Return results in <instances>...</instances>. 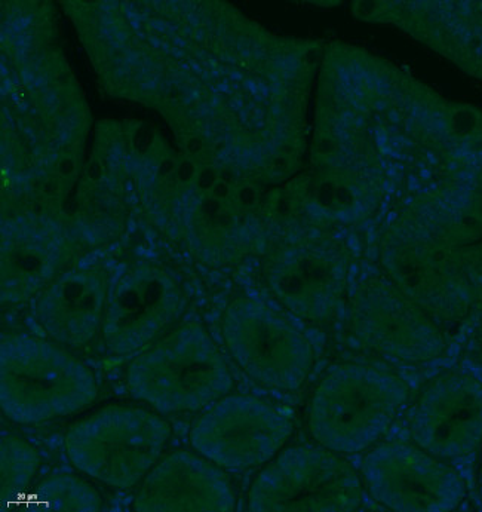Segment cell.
<instances>
[{"mask_svg": "<svg viewBox=\"0 0 482 512\" xmlns=\"http://www.w3.org/2000/svg\"><path fill=\"white\" fill-rule=\"evenodd\" d=\"M407 400L408 388L398 377L346 364L325 376L313 392L310 432L333 452H361L391 428Z\"/></svg>", "mask_w": 482, "mask_h": 512, "instance_id": "cell-1", "label": "cell"}, {"mask_svg": "<svg viewBox=\"0 0 482 512\" xmlns=\"http://www.w3.org/2000/svg\"><path fill=\"white\" fill-rule=\"evenodd\" d=\"M95 398L91 370L63 349L29 337L2 343L0 403L6 418L17 423L64 418Z\"/></svg>", "mask_w": 482, "mask_h": 512, "instance_id": "cell-2", "label": "cell"}, {"mask_svg": "<svg viewBox=\"0 0 482 512\" xmlns=\"http://www.w3.org/2000/svg\"><path fill=\"white\" fill-rule=\"evenodd\" d=\"M132 397L159 412H193L226 397L233 382L213 340L184 327L135 358L128 369Z\"/></svg>", "mask_w": 482, "mask_h": 512, "instance_id": "cell-3", "label": "cell"}, {"mask_svg": "<svg viewBox=\"0 0 482 512\" xmlns=\"http://www.w3.org/2000/svg\"><path fill=\"white\" fill-rule=\"evenodd\" d=\"M171 429L164 419L134 406H107L72 426L70 462L107 486L131 489L158 464Z\"/></svg>", "mask_w": 482, "mask_h": 512, "instance_id": "cell-4", "label": "cell"}, {"mask_svg": "<svg viewBox=\"0 0 482 512\" xmlns=\"http://www.w3.org/2000/svg\"><path fill=\"white\" fill-rule=\"evenodd\" d=\"M364 489L358 474L327 447H293L267 462L248 493L257 512L355 511Z\"/></svg>", "mask_w": 482, "mask_h": 512, "instance_id": "cell-5", "label": "cell"}, {"mask_svg": "<svg viewBox=\"0 0 482 512\" xmlns=\"http://www.w3.org/2000/svg\"><path fill=\"white\" fill-rule=\"evenodd\" d=\"M293 434V423L259 398L226 395L190 431L199 455L224 469H250L272 461Z\"/></svg>", "mask_w": 482, "mask_h": 512, "instance_id": "cell-6", "label": "cell"}, {"mask_svg": "<svg viewBox=\"0 0 482 512\" xmlns=\"http://www.w3.org/2000/svg\"><path fill=\"white\" fill-rule=\"evenodd\" d=\"M230 354L251 379L267 388L296 391L313 369L305 337L254 303H236L224 323Z\"/></svg>", "mask_w": 482, "mask_h": 512, "instance_id": "cell-7", "label": "cell"}, {"mask_svg": "<svg viewBox=\"0 0 482 512\" xmlns=\"http://www.w3.org/2000/svg\"><path fill=\"white\" fill-rule=\"evenodd\" d=\"M362 475L370 495L392 511H451L465 498V484L450 466L410 444L371 450Z\"/></svg>", "mask_w": 482, "mask_h": 512, "instance_id": "cell-8", "label": "cell"}, {"mask_svg": "<svg viewBox=\"0 0 482 512\" xmlns=\"http://www.w3.org/2000/svg\"><path fill=\"white\" fill-rule=\"evenodd\" d=\"M417 446L439 459L460 458L482 443V383L463 374L435 380L411 422Z\"/></svg>", "mask_w": 482, "mask_h": 512, "instance_id": "cell-9", "label": "cell"}, {"mask_svg": "<svg viewBox=\"0 0 482 512\" xmlns=\"http://www.w3.org/2000/svg\"><path fill=\"white\" fill-rule=\"evenodd\" d=\"M229 477L204 456L178 450L153 466L138 490L134 510L186 512L235 510Z\"/></svg>", "mask_w": 482, "mask_h": 512, "instance_id": "cell-10", "label": "cell"}, {"mask_svg": "<svg viewBox=\"0 0 482 512\" xmlns=\"http://www.w3.org/2000/svg\"><path fill=\"white\" fill-rule=\"evenodd\" d=\"M178 305L173 281L153 268L137 269L116 290L107 317L106 343L115 354L146 345L171 320Z\"/></svg>", "mask_w": 482, "mask_h": 512, "instance_id": "cell-11", "label": "cell"}, {"mask_svg": "<svg viewBox=\"0 0 482 512\" xmlns=\"http://www.w3.org/2000/svg\"><path fill=\"white\" fill-rule=\"evenodd\" d=\"M361 331L365 342L398 360H431L444 349L437 328L402 300L376 294L362 305Z\"/></svg>", "mask_w": 482, "mask_h": 512, "instance_id": "cell-12", "label": "cell"}, {"mask_svg": "<svg viewBox=\"0 0 482 512\" xmlns=\"http://www.w3.org/2000/svg\"><path fill=\"white\" fill-rule=\"evenodd\" d=\"M450 250L437 242L417 239L402 242L389 256L396 280L413 296L431 303L439 311L462 305L466 293L456 281V269L450 266Z\"/></svg>", "mask_w": 482, "mask_h": 512, "instance_id": "cell-13", "label": "cell"}, {"mask_svg": "<svg viewBox=\"0 0 482 512\" xmlns=\"http://www.w3.org/2000/svg\"><path fill=\"white\" fill-rule=\"evenodd\" d=\"M104 281L94 272H76L52 285L41 303L46 330L70 345L88 342L100 321Z\"/></svg>", "mask_w": 482, "mask_h": 512, "instance_id": "cell-14", "label": "cell"}, {"mask_svg": "<svg viewBox=\"0 0 482 512\" xmlns=\"http://www.w3.org/2000/svg\"><path fill=\"white\" fill-rule=\"evenodd\" d=\"M340 277L342 268L330 254L299 250L282 259L272 281L276 293L293 311L319 317L327 311Z\"/></svg>", "mask_w": 482, "mask_h": 512, "instance_id": "cell-15", "label": "cell"}, {"mask_svg": "<svg viewBox=\"0 0 482 512\" xmlns=\"http://www.w3.org/2000/svg\"><path fill=\"white\" fill-rule=\"evenodd\" d=\"M57 239L42 232L21 228L9 232L3 242V288L9 299H20L48 280L60 262Z\"/></svg>", "mask_w": 482, "mask_h": 512, "instance_id": "cell-16", "label": "cell"}, {"mask_svg": "<svg viewBox=\"0 0 482 512\" xmlns=\"http://www.w3.org/2000/svg\"><path fill=\"white\" fill-rule=\"evenodd\" d=\"M32 499L42 510L94 512L101 510L97 490L73 475H54L42 481Z\"/></svg>", "mask_w": 482, "mask_h": 512, "instance_id": "cell-17", "label": "cell"}, {"mask_svg": "<svg viewBox=\"0 0 482 512\" xmlns=\"http://www.w3.org/2000/svg\"><path fill=\"white\" fill-rule=\"evenodd\" d=\"M2 505L11 504L12 498L23 495L41 465L38 452L32 444L15 435H3L2 447Z\"/></svg>", "mask_w": 482, "mask_h": 512, "instance_id": "cell-18", "label": "cell"}, {"mask_svg": "<svg viewBox=\"0 0 482 512\" xmlns=\"http://www.w3.org/2000/svg\"><path fill=\"white\" fill-rule=\"evenodd\" d=\"M199 171L195 162L190 161V159H184L177 167V182L180 183L181 186L192 185V183H196V180H198Z\"/></svg>", "mask_w": 482, "mask_h": 512, "instance_id": "cell-19", "label": "cell"}, {"mask_svg": "<svg viewBox=\"0 0 482 512\" xmlns=\"http://www.w3.org/2000/svg\"><path fill=\"white\" fill-rule=\"evenodd\" d=\"M153 141H155V134H153L152 128L144 125V127L138 128L137 133L134 134L132 144L138 153H146L152 147Z\"/></svg>", "mask_w": 482, "mask_h": 512, "instance_id": "cell-20", "label": "cell"}, {"mask_svg": "<svg viewBox=\"0 0 482 512\" xmlns=\"http://www.w3.org/2000/svg\"><path fill=\"white\" fill-rule=\"evenodd\" d=\"M217 180H219V171L213 167H205L199 171L198 180H196V186L201 192H207L211 187L216 185Z\"/></svg>", "mask_w": 482, "mask_h": 512, "instance_id": "cell-21", "label": "cell"}, {"mask_svg": "<svg viewBox=\"0 0 482 512\" xmlns=\"http://www.w3.org/2000/svg\"><path fill=\"white\" fill-rule=\"evenodd\" d=\"M177 167L178 164H176V161L171 158L162 159L161 164H159L158 167V177L161 180H168L170 179L173 174L177 173Z\"/></svg>", "mask_w": 482, "mask_h": 512, "instance_id": "cell-22", "label": "cell"}, {"mask_svg": "<svg viewBox=\"0 0 482 512\" xmlns=\"http://www.w3.org/2000/svg\"><path fill=\"white\" fill-rule=\"evenodd\" d=\"M76 171V164L72 158H63L60 162H58V174L63 179H67V177H72Z\"/></svg>", "mask_w": 482, "mask_h": 512, "instance_id": "cell-23", "label": "cell"}, {"mask_svg": "<svg viewBox=\"0 0 482 512\" xmlns=\"http://www.w3.org/2000/svg\"><path fill=\"white\" fill-rule=\"evenodd\" d=\"M87 174L92 182L100 183L104 177L103 164H101L98 159H95V161H92L91 164L88 165Z\"/></svg>", "mask_w": 482, "mask_h": 512, "instance_id": "cell-24", "label": "cell"}, {"mask_svg": "<svg viewBox=\"0 0 482 512\" xmlns=\"http://www.w3.org/2000/svg\"><path fill=\"white\" fill-rule=\"evenodd\" d=\"M316 152L319 153V155H331V153L334 152V149H336V144H334V141L330 139V137H324V139H321L318 141V146H316Z\"/></svg>", "mask_w": 482, "mask_h": 512, "instance_id": "cell-25", "label": "cell"}, {"mask_svg": "<svg viewBox=\"0 0 482 512\" xmlns=\"http://www.w3.org/2000/svg\"><path fill=\"white\" fill-rule=\"evenodd\" d=\"M186 147L190 155H198V153L202 152L204 144H202V140L198 139V137H193V139L187 141Z\"/></svg>", "mask_w": 482, "mask_h": 512, "instance_id": "cell-26", "label": "cell"}, {"mask_svg": "<svg viewBox=\"0 0 482 512\" xmlns=\"http://www.w3.org/2000/svg\"><path fill=\"white\" fill-rule=\"evenodd\" d=\"M481 480H482V466H481Z\"/></svg>", "mask_w": 482, "mask_h": 512, "instance_id": "cell-27", "label": "cell"}]
</instances>
